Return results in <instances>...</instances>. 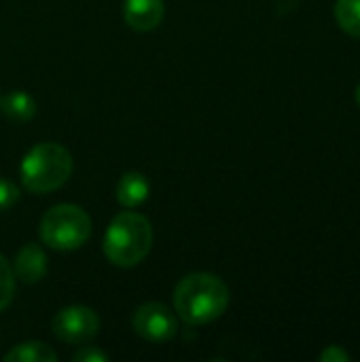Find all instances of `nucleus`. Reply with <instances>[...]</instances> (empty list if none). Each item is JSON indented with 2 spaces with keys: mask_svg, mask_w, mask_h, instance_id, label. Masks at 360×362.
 I'll list each match as a JSON object with an SVG mask.
<instances>
[{
  "mask_svg": "<svg viewBox=\"0 0 360 362\" xmlns=\"http://www.w3.org/2000/svg\"><path fill=\"white\" fill-rule=\"evenodd\" d=\"M229 305V288L214 274H189L174 291L176 314L193 327L210 325L225 314Z\"/></svg>",
  "mask_w": 360,
  "mask_h": 362,
  "instance_id": "obj_1",
  "label": "nucleus"
},
{
  "mask_svg": "<svg viewBox=\"0 0 360 362\" xmlns=\"http://www.w3.org/2000/svg\"><path fill=\"white\" fill-rule=\"evenodd\" d=\"M153 246V227L138 212L117 214L104 235L102 250L117 267H134L146 259Z\"/></svg>",
  "mask_w": 360,
  "mask_h": 362,
  "instance_id": "obj_2",
  "label": "nucleus"
},
{
  "mask_svg": "<svg viewBox=\"0 0 360 362\" xmlns=\"http://www.w3.org/2000/svg\"><path fill=\"white\" fill-rule=\"evenodd\" d=\"M72 174V155L57 142H42L32 146L19 165L21 182L28 191L45 195L68 182Z\"/></svg>",
  "mask_w": 360,
  "mask_h": 362,
  "instance_id": "obj_3",
  "label": "nucleus"
},
{
  "mask_svg": "<svg viewBox=\"0 0 360 362\" xmlns=\"http://www.w3.org/2000/svg\"><path fill=\"white\" fill-rule=\"evenodd\" d=\"M91 235L89 214L74 204H57L49 208L40 221V240L53 250H76Z\"/></svg>",
  "mask_w": 360,
  "mask_h": 362,
  "instance_id": "obj_4",
  "label": "nucleus"
},
{
  "mask_svg": "<svg viewBox=\"0 0 360 362\" xmlns=\"http://www.w3.org/2000/svg\"><path fill=\"white\" fill-rule=\"evenodd\" d=\"M53 335L70 346L89 344L100 331V318L91 308L85 305H70L59 310L51 320Z\"/></svg>",
  "mask_w": 360,
  "mask_h": 362,
  "instance_id": "obj_5",
  "label": "nucleus"
},
{
  "mask_svg": "<svg viewBox=\"0 0 360 362\" xmlns=\"http://www.w3.org/2000/svg\"><path fill=\"white\" fill-rule=\"evenodd\" d=\"M132 327L142 339L151 344H166L178 331V322L172 310L157 301L140 305L132 316Z\"/></svg>",
  "mask_w": 360,
  "mask_h": 362,
  "instance_id": "obj_6",
  "label": "nucleus"
},
{
  "mask_svg": "<svg viewBox=\"0 0 360 362\" xmlns=\"http://www.w3.org/2000/svg\"><path fill=\"white\" fill-rule=\"evenodd\" d=\"M11 269L15 274V280H21L25 284H36L47 276V269H49L47 255L38 244L30 242L15 255Z\"/></svg>",
  "mask_w": 360,
  "mask_h": 362,
  "instance_id": "obj_7",
  "label": "nucleus"
},
{
  "mask_svg": "<svg viewBox=\"0 0 360 362\" xmlns=\"http://www.w3.org/2000/svg\"><path fill=\"white\" fill-rule=\"evenodd\" d=\"M166 13L163 0H125L123 4V17L125 23L138 32L155 30Z\"/></svg>",
  "mask_w": 360,
  "mask_h": 362,
  "instance_id": "obj_8",
  "label": "nucleus"
},
{
  "mask_svg": "<svg viewBox=\"0 0 360 362\" xmlns=\"http://www.w3.org/2000/svg\"><path fill=\"white\" fill-rule=\"evenodd\" d=\"M149 193H151V182L140 172H127L117 182V202L125 208L142 206Z\"/></svg>",
  "mask_w": 360,
  "mask_h": 362,
  "instance_id": "obj_9",
  "label": "nucleus"
},
{
  "mask_svg": "<svg viewBox=\"0 0 360 362\" xmlns=\"http://www.w3.org/2000/svg\"><path fill=\"white\" fill-rule=\"evenodd\" d=\"M0 110L13 123H25L36 115V100L21 89L8 91L0 98Z\"/></svg>",
  "mask_w": 360,
  "mask_h": 362,
  "instance_id": "obj_10",
  "label": "nucleus"
},
{
  "mask_svg": "<svg viewBox=\"0 0 360 362\" xmlns=\"http://www.w3.org/2000/svg\"><path fill=\"white\" fill-rule=\"evenodd\" d=\"M6 362H55L57 354L45 341H25L4 354Z\"/></svg>",
  "mask_w": 360,
  "mask_h": 362,
  "instance_id": "obj_11",
  "label": "nucleus"
},
{
  "mask_svg": "<svg viewBox=\"0 0 360 362\" xmlns=\"http://www.w3.org/2000/svg\"><path fill=\"white\" fill-rule=\"evenodd\" d=\"M335 19L346 34L360 38V0H337Z\"/></svg>",
  "mask_w": 360,
  "mask_h": 362,
  "instance_id": "obj_12",
  "label": "nucleus"
},
{
  "mask_svg": "<svg viewBox=\"0 0 360 362\" xmlns=\"http://www.w3.org/2000/svg\"><path fill=\"white\" fill-rule=\"evenodd\" d=\"M15 295V274L8 261L0 255V312L8 308Z\"/></svg>",
  "mask_w": 360,
  "mask_h": 362,
  "instance_id": "obj_13",
  "label": "nucleus"
},
{
  "mask_svg": "<svg viewBox=\"0 0 360 362\" xmlns=\"http://www.w3.org/2000/svg\"><path fill=\"white\" fill-rule=\"evenodd\" d=\"M17 202H19V189L11 180L0 178V212L13 208Z\"/></svg>",
  "mask_w": 360,
  "mask_h": 362,
  "instance_id": "obj_14",
  "label": "nucleus"
},
{
  "mask_svg": "<svg viewBox=\"0 0 360 362\" xmlns=\"http://www.w3.org/2000/svg\"><path fill=\"white\" fill-rule=\"evenodd\" d=\"M110 361V356L104 352V350H100V348H95V346H85L83 344V348L74 354V362H108Z\"/></svg>",
  "mask_w": 360,
  "mask_h": 362,
  "instance_id": "obj_15",
  "label": "nucleus"
},
{
  "mask_svg": "<svg viewBox=\"0 0 360 362\" xmlns=\"http://www.w3.org/2000/svg\"><path fill=\"white\" fill-rule=\"evenodd\" d=\"M323 362H348L352 361V356L342 348V346H329L323 354H320Z\"/></svg>",
  "mask_w": 360,
  "mask_h": 362,
  "instance_id": "obj_16",
  "label": "nucleus"
},
{
  "mask_svg": "<svg viewBox=\"0 0 360 362\" xmlns=\"http://www.w3.org/2000/svg\"><path fill=\"white\" fill-rule=\"evenodd\" d=\"M356 104H359V106H360V85H359V87H356Z\"/></svg>",
  "mask_w": 360,
  "mask_h": 362,
  "instance_id": "obj_17",
  "label": "nucleus"
},
{
  "mask_svg": "<svg viewBox=\"0 0 360 362\" xmlns=\"http://www.w3.org/2000/svg\"><path fill=\"white\" fill-rule=\"evenodd\" d=\"M0 98H2V95H0Z\"/></svg>",
  "mask_w": 360,
  "mask_h": 362,
  "instance_id": "obj_18",
  "label": "nucleus"
}]
</instances>
